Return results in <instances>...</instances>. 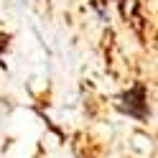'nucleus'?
Instances as JSON below:
<instances>
[{"label": "nucleus", "instance_id": "1", "mask_svg": "<svg viewBox=\"0 0 158 158\" xmlns=\"http://www.w3.org/2000/svg\"><path fill=\"white\" fill-rule=\"evenodd\" d=\"M120 100L125 102V105H123V110H125L127 115H135V117H140V120L148 115V105H145V87H143V84H135L127 94H123V97H120Z\"/></svg>", "mask_w": 158, "mask_h": 158}]
</instances>
